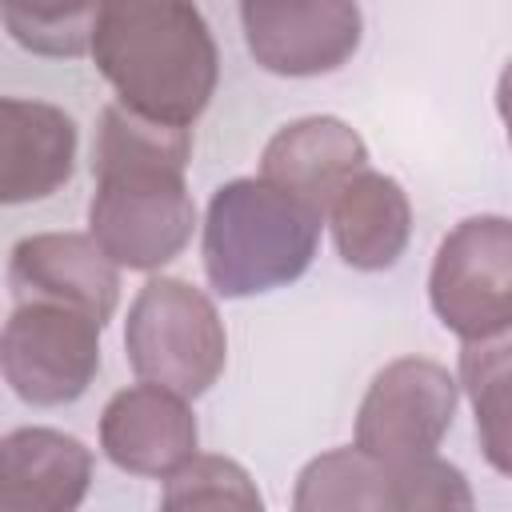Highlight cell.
I'll return each instance as SVG.
<instances>
[{
    "instance_id": "cell-4",
    "label": "cell",
    "mask_w": 512,
    "mask_h": 512,
    "mask_svg": "<svg viewBox=\"0 0 512 512\" xmlns=\"http://www.w3.org/2000/svg\"><path fill=\"white\" fill-rule=\"evenodd\" d=\"M124 356L140 380L196 400L228 364V332L208 292L180 276H152L128 304Z\"/></svg>"
},
{
    "instance_id": "cell-1",
    "label": "cell",
    "mask_w": 512,
    "mask_h": 512,
    "mask_svg": "<svg viewBox=\"0 0 512 512\" xmlns=\"http://www.w3.org/2000/svg\"><path fill=\"white\" fill-rule=\"evenodd\" d=\"M188 156L192 128L148 120L120 100L100 112L88 236L116 268L156 272L188 248L196 232V204L184 184Z\"/></svg>"
},
{
    "instance_id": "cell-8",
    "label": "cell",
    "mask_w": 512,
    "mask_h": 512,
    "mask_svg": "<svg viewBox=\"0 0 512 512\" xmlns=\"http://www.w3.org/2000/svg\"><path fill=\"white\" fill-rule=\"evenodd\" d=\"M460 404L456 376L428 356H400L384 364L360 408H356V448L380 460H404L436 452L452 428Z\"/></svg>"
},
{
    "instance_id": "cell-2",
    "label": "cell",
    "mask_w": 512,
    "mask_h": 512,
    "mask_svg": "<svg viewBox=\"0 0 512 512\" xmlns=\"http://www.w3.org/2000/svg\"><path fill=\"white\" fill-rule=\"evenodd\" d=\"M88 52L116 100L148 120L192 128L216 96L220 52L192 0H104Z\"/></svg>"
},
{
    "instance_id": "cell-12",
    "label": "cell",
    "mask_w": 512,
    "mask_h": 512,
    "mask_svg": "<svg viewBox=\"0 0 512 512\" xmlns=\"http://www.w3.org/2000/svg\"><path fill=\"white\" fill-rule=\"evenodd\" d=\"M76 120L28 96H0V204H32L76 172Z\"/></svg>"
},
{
    "instance_id": "cell-10",
    "label": "cell",
    "mask_w": 512,
    "mask_h": 512,
    "mask_svg": "<svg viewBox=\"0 0 512 512\" xmlns=\"http://www.w3.org/2000/svg\"><path fill=\"white\" fill-rule=\"evenodd\" d=\"M8 288L20 300H52L108 324L120 304V268L84 232H36L8 256Z\"/></svg>"
},
{
    "instance_id": "cell-5",
    "label": "cell",
    "mask_w": 512,
    "mask_h": 512,
    "mask_svg": "<svg viewBox=\"0 0 512 512\" xmlns=\"http://www.w3.org/2000/svg\"><path fill=\"white\" fill-rule=\"evenodd\" d=\"M292 504L300 512H348V508H472L464 472L436 452L380 460L356 444L332 448L308 460L296 476Z\"/></svg>"
},
{
    "instance_id": "cell-16",
    "label": "cell",
    "mask_w": 512,
    "mask_h": 512,
    "mask_svg": "<svg viewBox=\"0 0 512 512\" xmlns=\"http://www.w3.org/2000/svg\"><path fill=\"white\" fill-rule=\"evenodd\" d=\"M456 384L472 400L476 436H480V448H484L488 464L500 476H508L512 472V420H508L512 364H508V336L464 340V348H460V380Z\"/></svg>"
},
{
    "instance_id": "cell-15",
    "label": "cell",
    "mask_w": 512,
    "mask_h": 512,
    "mask_svg": "<svg viewBox=\"0 0 512 512\" xmlns=\"http://www.w3.org/2000/svg\"><path fill=\"white\" fill-rule=\"evenodd\" d=\"M328 224L336 252L356 272L392 268L412 240V204L400 180L360 168L328 204Z\"/></svg>"
},
{
    "instance_id": "cell-6",
    "label": "cell",
    "mask_w": 512,
    "mask_h": 512,
    "mask_svg": "<svg viewBox=\"0 0 512 512\" xmlns=\"http://www.w3.org/2000/svg\"><path fill=\"white\" fill-rule=\"evenodd\" d=\"M100 328L88 312L20 300L0 328V376L32 408H64L100 372Z\"/></svg>"
},
{
    "instance_id": "cell-9",
    "label": "cell",
    "mask_w": 512,
    "mask_h": 512,
    "mask_svg": "<svg viewBox=\"0 0 512 512\" xmlns=\"http://www.w3.org/2000/svg\"><path fill=\"white\" fill-rule=\"evenodd\" d=\"M252 60L272 76H328L344 68L364 36L356 0H240Z\"/></svg>"
},
{
    "instance_id": "cell-11",
    "label": "cell",
    "mask_w": 512,
    "mask_h": 512,
    "mask_svg": "<svg viewBox=\"0 0 512 512\" xmlns=\"http://www.w3.org/2000/svg\"><path fill=\"white\" fill-rule=\"evenodd\" d=\"M196 416L184 396L160 384H128L100 412L104 456L132 476L164 480L196 452Z\"/></svg>"
},
{
    "instance_id": "cell-7",
    "label": "cell",
    "mask_w": 512,
    "mask_h": 512,
    "mask_svg": "<svg viewBox=\"0 0 512 512\" xmlns=\"http://www.w3.org/2000/svg\"><path fill=\"white\" fill-rule=\"evenodd\" d=\"M428 304L460 340L508 336L512 324V224L508 216H468L436 248Z\"/></svg>"
},
{
    "instance_id": "cell-13",
    "label": "cell",
    "mask_w": 512,
    "mask_h": 512,
    "mask_svg": "<svg viewBox=\"0 0 512 512\" xmlns=\"http://www.w3.org/2000/svg\"><path fill=\"white\" fill-rule=\"evenodd\" d=\"M368 168V144L340 116H304L272 132L260 152V176L296 200L328 212L332 196Z\"/></svg>"
},
{
    "instance_id": "cell-3",
    "label": "cell",
    "mask_w": 512,
    "mask_h": 512,
    "mask_svg": "<svg viewBox=\"0 0 512 512\" xmlns=\"http://www.w3.org/2000/svg\"><path fill=\"white\" fill-rule=\"evenodd\" d=\"M320 228L324 212L264 176H236L220 184L200 232L208 288L224 300L288 288L316 260Z\"/></svg>"
},
{
    "instance_id": "cell-18",
    "label": "cell",
    "mask_w": 512,
    "mask_h": 512,
    "mask_svg": "<svg viewBox=\"0 0 512 512\" xmlns=\"http://www.w3.org/2000/svg\"><path fill=\"white\" fill-rule=\"evenodd\" d=\"M160 504L164 508H240V512H252L264 500L256 492V480L236 460L192 452L172 476H164Z\"/></svg>"
},
{
    "instance_id": "cell-17",
    "label": "cell",
    "mask_w": 512,
    "mask_h": 512,
    "mask_svg": "<svg viewBox=\"0 0 512 512\" xmlns=\"http://www.w3.org/2000/svg\"><path fill=\"white\" fill-rule=\"evenodd\" d=\"M104 0H0V20L8 36L32 52L52 60H76L92 48L96 20Z\"/></svg>"
},
{
    "instance_id": "cell-14",
    "label": "cell",
    "mask_w": 512,
    "mask_h": 512,
    "mask_svg": "<svg viewBox=\"0 0 512 512\" xmlns=\"http://www.w3.org/2000/svg\"><path fill=\"white\" fill-rule=\"evenodd\" d=\"M92 484V452L60 428H16L0 440V512H72Z\"/></svg>"
}]
</instances>
